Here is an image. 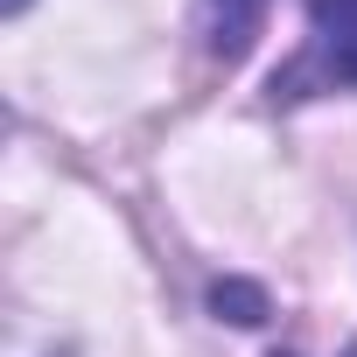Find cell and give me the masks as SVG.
I'll list each match as a JSON object with an SVG mask.
<instances>
[{"label": "cell", "instance_id": "1", "mask_svg": "<svg viewBox=\"0 0 357 357\" xmlns=\"http://www.w3.org/2000/svg\"><path fill=\"white\" fill-rule=\"evenodd\" d=\"M357 91V0H308V50L273 77V98Z\"/></svg>", "mask_w": 357, "mask_h": 357}, {"label": "cell", "instance_id": "2", "mask_svg": "<svg viewBox=\"0 0 357 357\" xmlns=\"http://www.w3.org/2000/svg\"><path fill=\"white\" fill-rule=\"evenodd\" d=\"M266 22V0H204V43L218 63H238Z\"/></svg>", "mask_w": 357, "mask_h": 357}, {"label": "cell", "instance_id": "3", "mask_svg": "<svg viewBox=\"0 0 357 357\" xmlns=\"http://www.w3.org/2000/svg\"><path fill=\"white\" fill-rule=\"evenodd\" d=\"M211 308L231 315V322H266V294L245 287V280H218V287H211Z\"/></svg>", "mask_w": 357, "mask_h": 357}, {"label": "cell", "instance_id": "4", "mask_svg": "<svg viewBox=\"0 0 357 357\" xmlns=\"http://www.w3.org/2000/svg\"><path fill=\"white\" fill-rule=\"evenodd\" d=\"M0 8H8V15H22V8H29V0H0Z\"/></svg>", "mask_w": 357, "mask_h": 357}]
</instances>
